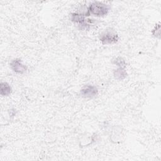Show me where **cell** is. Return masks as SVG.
I'll list each match as a JSON object with an SVG mask.
<instances>
[{
    "instance_id": "obj_1",
    "label": "cell",
    "mask_w": 161,
    "mask_h": 161,
    "mask_svg": "<svg viewBox=\"0 0 161 161\" xmlns=\"http://www.w3.org/2000/svg\"><path fill=\"white\" fill-rule=\"evenodd\" d=\"M110 9L109 5L99 1H94L89 5L86 16L94 15L97 17H103L106 16Z\"/></svg>"
},
{
    "instance_id": "obj_7",
    "label": "cell",
    "mask_w": 161,
    "mask_h": 161,
    "mask_svg": "<svg viewBox=\"0 0 161 161\" xmlns=\"http://www.w3.org/2000/svg\"><path fill=\"white\" fill-rule=\"evenodd\" d=\"M113 75L115 79L118 80H123L127 76V73L125 69V68L118 67L117 69L114 70L113 72Z\"/></svg>"
},
{
    "instance_id": "obj_8",
    "label": "cell",
    "mask_w": 161,
    "mask_h": 161,
    "mask_svg": "<svg viewBox=\"0 0 161 161\" xmlns=\"http://www.w3.org/2000/svg\"><path fill=\"white\" fill-rule=\"evenodd\" d=\"M114 64L118 66V67L125 68L126 67V62L125 60L120 57L116 58V59L114 60Z\"/></svg>"
},
{
    "instance_id": "obj_3",
    "label": "cell",
    "mask_w": 161,
    "mask_h": 161,
    "mask_svg": "<svg viewBox=\"0 0 161 161\" xmlns=\"http://www.w3.org/2000/svg\"><path fill=\"white\" fill-rule=\"evenodd\" d=\"M71 20L77 23L80 29H89L95 22L93 19L86 18L85 14L75 13L72 14Z\"/></svg>"
},
{
    "instance_id": "obj_6",
    "label": "cell",
    "mask_w": 161,
    "mask_h": 161,
    "mask_svg": "<svg viewBox=\"0 0 161 161\" xmlns=\"http://www.w3.org/2000/svg\"><path fill=\"white\" fill-rule=\"evenodd\" d=\"M12 92V88L6 82H1L0 84V94L2 96H8Z\"/></svg>"
},
{
    "instance_id": "obj_5",
    "label": "cell",
    "mask_w": 161,
    "mask_h": 161,
    "mask_svg": "<svg viewBox=\"0 0 161 161\" xmlns=\"http://www.w3.org/2000/svg\"><path fill=\"white\" fill-rule=\"evenodd\" d=\"M11 69L16 73L22 74L27 70V67L22 64L19 58H15L10 63Z\"/></svg>"
},
{
    "instance_id": "obj_2",
    "label": "cell",
    "mask_w": 161,
    "mask_h": 161,
    "mask_svg": "<svg viewBox=\"0 0 161 161\" xmlns=\"http://www.w3.org/2000/svg\"><path fill=\"white\" fill-rule=\"evenodd\" d=\"M119 40L118 33L112 29H106L99 35V40L103 45H111L116 43Z\"/></svg>"
},
{
    "instance_id": "obj_9",
    "label": "cell",
    "mask_w": 161,
    "mask_h": 161,
    "mask_svg": "<svg viewBox=\"0 0 161 161\" xmlns=\"http://www.w3.org/2000/svg\"><path fill=\"white\" fill-rule=\"evenodd\" d=\"M152 34L153 36H160V25L158 24L157 25L154 29L152 30Z\"/></svg>"
},
{
    "instance_id": "obj_4",
    "label": "cell",
    "mask_w": 161,
    "mask_h": 161,
    "mask_svg": "<svg viewBox=\"0 0 161 161\" xmlns=\"http://www.w3.org/2000/svg\"><path fill=\"white\" fill-rule=\"evenodd\" d=\"M98 93L97 88L92 85L87 84L80 91V96L84 98H92Z\"/></svg>"
}]
</instances>
